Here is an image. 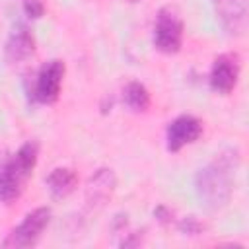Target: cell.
<instances>
[{
  "label": "cell",
  "instance_id": "1",
  "mask_svg": "<svg viewBox=\"0 0 249 249\" xmlns=\"http://www.w3.org/2000/svg\"><path fill=\"white\" fill-rule=\"evenodd\" d=\"M239 165V154L226 150L206 163L195 175V191L198 200L208 210H220L228 204L233 193V175Z\"/></svg>",
  "mask_w": 249,
  "mask_h": 249
},
{
  "label": "cell",
  "instance_id": "2",
  "mask_svg": "<svg viewBox=\"0 0 249 249\" xmlns=\"http://www.w3.org/2000/svg\"><path fill=\"white\" fill-rule=\"evenodd\" d=\"M39 158V144L27 140L14 154L0 158V202L10 204L23 193Z\"/></svg>",
  "mask_w": 249,
  "mask_h": 249
},
{
  "label": "cell",
  "instance_id": "3",
  "mask_svg": "<svg viewBox=\"0 0 249 249\" xmlns=\"http://www.w3.org/2000/svg\"><path fill=\"white\" fill-rule=\"evenodd\" d=\"M183 19L175 6H161L154 23V47L160 53L175 54L183 43Z\"/></svg>",
  "mask_w": 249,
  "mask_h": 249
},
{
  "label": "cell",
  "instance_id": "4",
  "mask_svg": "<svg viewBox=\"0 0 249 249\" xmlns=\"http://www.w3.org/2000/svg\"><path fill=\"white\" fill-rule=\"evenodd\" d=\"M51 222V208L49 206H39L23 216V220L6 235L2 241V247H12V249H23V247H33L43 230Z\"/></svg>",
  "mask_w": 249,
  "mask_h": 249
},
{
  "label": "cell",
  "instance_id": "5",
  "mask_svg": "<svg viewBox=\"0 0 249 249\" xmlns=\"http://www.w3.org/2000/svg\"><path fill=\"white\" fill-rule=\"evenodd\" d=\"M64 72H66V66L60 58H51V60L43 62L35 74L33 88L29 89L31 99L37 103H43V105L54 103L60 95Z\"/></svg>",
  "mask_w": 249,
  "mask_h": 249
},
{
  "label": "cell",
  "instance_id": "6",
  "mask_svg": "<svg viewBox=\"0 0 249 249\" xmlns=\"http://www.w3.org/2000/svg\"><path fill=\"white\" fill-rule=\"evenodd\" d=\"M202 134V121L195 115H179L165 128V148L169 152H179L185 146L196 142Z\"/></svg>",
  "mask_w": 249,
  "mask_h": 249
},
{
  "label": "cell",
  "instance_id": "7",
  "mask_svg": "<svg viewBox=\"0 0 249 249\" xmlns=\"http://www.w3.org/2000/svg\"><path fill=\"white\" fill-rule=\"evenodd\" d=\"M237 80H239V58H237V54H231V53L218 54L212 62L210 76H208L212 91H216L220 95H228L237 86Z\"/></svg>",
  "mask_w": 249,
  "mask_h": 249
},
{
  "label": "cell",
  "instance_id": "8",
  "mask_svg": "<svg viewBox=\"0 0 249 249\" xmlns=\"http://www.w3.org/2000/svg\"><path fill=\"white\" fill-rule=\"evenodd\" d=\"M216 18L228 35H243L247 29V2L245 0H212Z\"/></svg>",
  "mask_w": 249,
  "mask_h": 249
},
{
  "label": "cell",
  "instance_id": "9",
  "mask_svg": "<svg viewBox=\"0 0 249 249\" xmlns=\"http://www.w3.org/2000/svg\"><path fill=\"white\" fill-rule=\"evenodd\" d=\"M115 185H117V181H115L113 169H107V167L97 169L89 177L88 187H86V202H88V206L89 208L103 206L111 198V195L115 191Z\"/></svg>",
  "mask_w": 249,
  "mask_h": 249
},
{
  "label": "cell",
  "instance_id": "10",
  "mask_svg": "<svg viewBox=\"0 0 249 249\" xmlns=\"http://www.w3.org/2000/svg\"><path fill=\"white\" fill-rule=\"evenodd\" d=\"M35 53V39L33 35L29 33L27 27L19 25L6 41V47H4V54H6V60L8 62H23L27 60L31 54Z\"/></svg>",
  "mask_w": 249,
  "mask_h": 249
},
{
  "label": "cell",
  "instance_id": "11",
  "mask_svg": "<svg viewBox=\"0 0 249 249\" xmlns=\"http://www.w3.org/2000/svg\"><path fill=\"white\" fill-rule=\"evenodd\" d=\"M45 185H47V189H49L53 198H64L76 189L78 175H76V171L72 167H54L47 175Z\"/></svg>",
  "mask_w": 249,
  "mask_h": 249
},
{
  "label": "cell",
  "instance_id": "12",
  "mask_svg": "<svg viewBox=\"0 0 249 249\" xmlns=\"http://www.w3.org/2000/svg\"><path fill=\"white\" fill-rule=\"evenodd\" d=\"M124 105L134 113H144L150 107V91L142 82H128L123 89Z\"/></svg>",
  "mask_w": 249,
  "mask_h": 249
},
{
  "label": "cell",
  "instance_id": "13",
  "mask_svg": "<svg viewBox=\"0 0 249 249\" xmlns=\"http://www.w3.org/2000/svg\"><path fill=\"white\" fill-rule=\"evenodd\" d=\"M202 230H204V224L198 222L195 216H187L179 222V231L185 235H198V233H202Z\"/></svg>",
  "mask_w": 249,
  "mask_h": 249
},
{
  "label": "cell",
  "instance_id": "14",
  "mask_svg": "<svg viewBox=\"0 0 249 249\" xmlns=\"http://www.w3.org/2000/svg\"><path fill=\"white\" fill-rule=\"evenodd\" d=\"M23 10H25V14H27L29 18H33V19H37V18H41V16L45 14V6H43L41 0H25Z\"/></svg>",
  "mask_w": 249,
  "mask_h": 249
},
{
  "label": "cell",
  "instance_id": "15",
  "mask_svg": "<svg viewBox=\"0 0 249 249\" xmlns=\"http://www.w3.org/2000/svg\"><path fill=\"white\" fill-rule=\"evenodd\" d=\"M154 218H156L160 224H163V226H165V224H171V220H173V218H171V210H169L167 206H163V204H160V206L154 210Z\"/></svg>",
  "mask_w": 249,
  "mask_h": 249
},
{
  "label": "cell",
  "instance_id": "16",
  "mask_svg": "<svg viewBox=\"0 0 249 249\" xmlns=\"http://www.w3.org/2000/svg\"><path fill=\"white\" fill-rule=\"evenodd\" d=\"M130 2H138V0H130Z\"/></svg>",
  "mask_w": 249,
  "mask_h": 249
}]
</instances>
